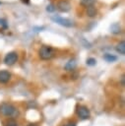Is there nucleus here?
<instances>
[{
	"instance_id": "nucleus-8",
	"label": "nucleus",
	"mask_w": 125,
	"mask_h": 126,
	"mask_svg": "<svg viewBox=\"0 0 125 126\" xmlns=\"http://www.w3.org/2000/svg\"><path fill=\"white\" fill-rule=\"evenodd\" d=\"M76 66H77L76 60H75V59H71V60H69V61L67 62V64L65 65V70H67V71H72V70H74V69L76 68Z\"/></svg>"
},
{
	"instance_id": "nucleus-12",
	"label": "nucleus",
	"mask_w": 125,
	"mask_h": 126,
	"mask_svg": "<svg viewBox=\"0 0 125 126\" xmlns=\"http://www.w3.org/2000/svg\"><path fill=\"white\" fill-rule=\"evenodd\" d=\"M110 30H111V32H113V33H120L121 32V29H120L119 24H113L111 26Z\"/></svg>"
},
{
	"instance_id": "nucleus-7",
	"label": "nucleus",
	"mask_w": 125,
	"mask_h": 126,
	"mask_svg": "<svg viewBox=\"0 0 125 126\" xmlns=\"http://www.w3.org/2000/svg\"><path fill=\"white\" fill-rule=\"evenodd\" d=\"M10 79H11V74L8 71H5V70L0 71V83L5 84V83L9 82Z\"/></svg>"
},
{
	"instance_id": "nucleus-18",
	"label": "nucleus",
	"mask_w": 125,
	"mask_h": 126,
	"mask_svg": "<svg viewBox=\"0 0 125 126\" xmlns=\"http://www.w3.org/2000/svg\"><path fill=\"white\" fill-rule=\"evenodd\" d=\"M28 126H36V125H34V124H29Z\"/></svg>"
},
{
	"instance_id": "nucleus-10",
	"label": "nucleus",
	"mask_w": 125,
	"mask_h": 126,
	"mask_svg": "<svg viewBox=\"0 0 125 126\" xmlns=\"http://www.w3.org/2000/svg\"><path fill=\"white\" fill-rule=\"evenodd\" d=\"M116 51L119 52L120 54H125V42L124 41H120L117 46H116Z\"/></svg>"
},
{
	"instance_id": "nucleus-16",
	"label": "nucleus",
	"mask_w": 125,
	"mask_h": 126,
	"mask_svg": "<svg viewBox=\"0 0 125 126\" xmlns=\"http://www.w3.org/2000/svg\"><path fill=\"white\" fill-rule=\"evenodd\" d=\"M124 80H125V78H124V75H123V76L121 77V85H122V86H124V85H125V83H124Z\"/></svg>"
},
{
	"instance_id": "nucleus-11",
	"label": "nucleus",
	"mask_w": 125,
	"mask_h": 126,
	"mask_svg": "<svg viewBox=\"0 0 125 126\" xmlns=\"http://www.w3.org/2000/svg\"><path fill=\"white\" fill-rule=\"evenodd\" d=\"M103 58H104V60H106L107 62H114V61L117 60V57H116L115 55H112V54H109V53L104 54Z\"/></svg>"
},
{
	"instance_id": "nucleus-2",
	"label": "nucleus",
	"mask_w": 125,
	"mask_h": 126,
	"mask_svg": "<svg viewBox=\"0 0 125 126\" xmlns=\"http://www.w3.org/2000/svg\"><path fill=\"white\" fill-rule=\"evenodd\" d=\"M39 57L43 60H47V59H50L53 54H54V50L50 47V46H47V45H43L40 47L39 49Z\"/></svg>"
},
{
	"instance_id": "nucleus-14",
	"label": "nucleus",
	"mask_w": 125,
	"mask_h": 126,
	"mask_svg": "<svg viewBox=\"0 0 125 126\" xmlns=\"http://www.w3.org/2000/svg\"><path fill=\"white\" fill-rule=\"evenodd\" d=\"M95 63H96V60L94 59V58H88L87 59V64L89 65V66H94L95 65Z\"/></svg>"
},
{
	"instance_id": "nucleus-6",
	"label": "nucleus",
	"mask_w": 125,
	"mask_h": 126,
	"mask_svg": "<svg viewBox=\"0 0 125 126\" xmlns=\"http://www.w3.org/2000/svg\"><path fill=\"white\" fill-rule=\"evenodd\" d=\"M57 8L61 11V12H68L70 9H71V5L68 1L66 0H61L58 2L57 4Z\"/></svg>"
},
{
	"instance_id": "nucleus-1",
	"label": "nucleus",
	"mask_w": 125,
	"mask_h": 126,
	"mask_svg": "<svg viewBox=\"0 0 125 126\" xmlns=\"http://www.w3.org/2000/svg\"><path fill=\"white\" fill-rule=\"evenodd\" d=\"M0 113L5 116H16L18 115V109L10 103L0 104Z\"/></svg>"
},
{
	"instance_id": "nucleus-15",
	"label": "nucleus",
	"mask_w": 125,
	"mask_h": 126,
	"mask_svg": "<svg viewBox=\"0 0 125 126\" xmlns=\"http://www.w3.org/2000/svg\"><path fill=\"white\" fill-rule=\"evenodd\" d=\"M55 10V7L53 6V5H47V7H46V11H48V12H53Z\"/></svg>"
},
{
	"instance_id": "nucleus-13",
	"label": "nucleus",
	"mask_w": 125,
	"mask_h": 126,
	"mask_svg": "<svg viewBox=\"0 0 125 126\" xmlns=\"http://www.w3.org/2000/svg\"><path fill=\"white\" fill-rule=\"evenodd\" d=\"M94 2H95V0H81V4L83 6H86V7H89V6L94 5Z\"/></svg>"
},
{
	"instance_id": "nucleus-3",
	"label": "nucleus",
	"mask_w": 125,
	"mask_h": 126,
	"mask_svg": "<svg viewBox=\"0 0 125 126\" xmlns=\"http://www.w3.org/2000/svg\"><path fill=\"white\" fill-rule=\"evenodd\" d=\"M51 20L55 23H57L58 25H61L63 27H66V28H70V27H73L74 24L71 20L67 19V18H62L60 16H53L51 17Z\"/></svg>"
},
{
	"instance_id": "nucleus-4",
	"label": "nucleus",
	"mask_w": 125,
	"mask_h": 126,
	"mask_svg": "<svg viewBox=\"0 0 125 126\" xmlns=\"http://www.w3.org/2000/svg\"><path fill=\"white\" fill-rule=\"evenodd\" d=\"M76 112L81 119H88L90 117V110L88 109V107L84 105H78Z\"/></svg>"
},
{
	"instance_id": "nucleus-19",
	"label": "nucleus",
	"mask_w": 125,
	"mask_h": 126,
	"mask_svg": "<svg viewBox=\"0 0 125 126\" xmlns=\"http://www.w3.org/2000/svg\"><path fill=\"white\" fill-rule=\"evenodd\" d=\"M0 4H1V2H0Z\"/></svg>"
},
{
	"instance_id": "nucleus-17",
	"label": "nucleus",
	"mask_w": 125,
	"mask_h": 126,
	"mask_svg": "<svg viewBox=\"0 0 125 126\" xmlns=\"http://www.w3.org/2000/svg\"><path fill=\"white\" fill-rule=\"evenodd\" d=\"M7 126H17V125L16 124H8Z\"/></svg>"
},
{
	"instance_id": "nucleus-9",
	"label": "nucleus",
	"mask_w": 125,
	"mask_h": 126,
	"mask_svg": "<svg viewBox=\"0 0 125 126\" xmlns=\"http://www.w3.org/2000/svg\"><path fill=\"white\" fill-rule=\"evenodd\" d=\"M87 14H88L89 17H94V16H96V9H95V7L94 5L89 6L88 9H87Z\"/></svg>"
},
{
	"instance_id": "nucleus-5",
	"label": "nucleus",
	"mask_w": 125,
	"mask_h": 126,
	"mask_svg": "<svg viewBox=\"0 0 125 126\" xmlns=\"http://www.w3.org/2000/svg\"><path fill=\"white\" fill-rule=\"evenodd\" d=\"M17 60H18V54L16 52H9L4 58V62L6 65H13L17 62Z\"/></svg>"
}]
</instances>
